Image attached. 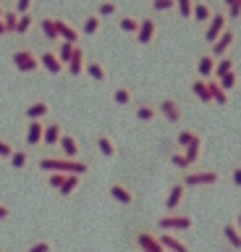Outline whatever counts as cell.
<instances>
[{"mask_svg":"<svg viewBox=\"0 0 241 252\" xmlns=\"http://www.w3.org/2000/svg\"><path fill=\"white\" fill-rule=\"evenodd\" d=\"M55 32H58V39H66V42H74V45H79L81 39L79 27L71 19H63V16H55Z\"/></svg>","mask_w":241,"mask_h":252,"instance_id":"obj_10","label":"cell"},{"mask_svg":"<svg viewBox=\"0 0 241 252\" xmlns=\"http://www.w3.org/2000/svg\"><path fill=\"white\" fill-rule=\"evenodd\" d=\"M189 87H191V94H194V97H197L199 102H205V105H213V97H210V90H207V79L194 76L191 82H189Z\"/></svg>","mask_w":241,"mask_h":252,"instance_id":"obj_25","label":"cell"},{"mask_svg":"<svg viewBox=\"0 0 241 252\" xmlns=\"http://www.w3.org/2000/svg\"><path fill=\"white\" fill-rule=\"evenodd\" d=\"M50 102L48 100H34L24 108V121H48L50 116Z\"/></svg>","mask_w":241,"mask_h":252,"instance_id":"obj_15","label":"cell"},{"mask_svg":"<svg viewBox=\"0 0 241 252\" xmlns=\"http://www.w3.org/2000/svg\"><path fill=\"white\" fill-rule=\"evenodd\" d=\"M225 29H228V16H225V11H215L213 19L202 27V37H205L207 42H215V39L220 37Z\"/></svg>","mask_w":241,"mask_h":252,"instance_id":"obj_6","label":"cell"},{"mask_svg":"<svg viewBox=\"0 0 241 252\" xmlns=\"http://www.w3.org/2000/svg\"><path fill=\"white\" fill-rule=\"evenodd\" d=\"M213 13H215V8L210 0H194V11H191V19L199 24V27H205V24L213 19Z\"/></svg>","mask_w":241,"mask_h":252,"instance_id":"obj_20","label":"cell"},{"mask_svg":"<svg viewBox=\"0 0 241 252\" xmlns=\"http://www.w3.org/2000/svg\"><path fill=\"white\" fill-rule=\"evenodd\" d=\"M220 236H223V242L228 244L231 250L241 252V228L236 223H223L220 226Z\"/></svg>","mask_w":241,"mask_h":252,"instance_id":"obj_21","label":"cell"},{"mask_svg":"<svg viewBox=\"0 0 241 252\" xmlns=\"http://www.w3.org/2000/svg\"><path fill=\"white\" fill-rule=\"evenodd\" d=\"M100 29H103V19H100L97 13L84 16V21H81V27H79V32H81L84 37H95Z\"/></svg>","mask_w":241,"mask_h":252,"instance_id":"obj_29","label":"cell"},{"mask_svg":"<svg viewBox=\"0 0 241 252\" xmlns=\"http://www.w3.org/2000/svg\"><path fill=\"white\" fill-rule=\"evenodd\" d=\"M134 116H136V121H142V124H152L155 118H158V105H155V102H150V100H142V102L136 105Z\"/></svg>","mask_w":241,"mask_h":252,"instance_id":"obj_26","label":"cell"},{"mask_svg":"<svg viewBox=\"0 0 241 252\" xmlns=\"http://www.w3.org/2000/svg\"><path fill=\"white\" fill-rule=\"evenodd\" d=\"M217 84H220L225 92H233V90H236V84H239V71L233 68V71H228V74H223L220 79H217Z\"/></svg>","mask_w":241,"mask_h":252,"instance_id":"obj_41","label":"cell"},{"mask_svg":"<svg viewBox=\"0 0 241 252\" xmlns=\"http://www.w3.org/2000/svg\"><path fill=\"white\" fill-rule=\"evenodd\" d=\"M11 218V208L5 202H0V220H8Z\"/></svg>","mask_w":241,"mask_h":252,"instance_id":"obj_51","label":"cell"},{"mask_svg":"<svg viewBox=\"0 0 241 252\" xmlns=\"http://www.w3.org/2000/svg\"><path fill=\"white\" fill-rule=\"evenodd\" d=\"M58 47H55V55H58V58H60V63H63V66H66V63L68 61H71V55H74V42H66V39H60V42H55Z\"/></svg>","mask_w":241,"mask_h":252,"instance_id":"obj_40","label":"cell"},{"mask_svg":"<svg viewBox=\"0 0 241 252\" xmlns=\"http://www.w3.org/2000/svg\"><path fill=\"white\" fill-rule=\"evenodd\" d=\"M37 27H40L42 32V37H45V42H60L58 39V32H55V16H40L37 19Z\"/></svg>","mask_w":241,"mask_h":252,"instance_id":"obj_23","label":"cell"},{"mask_svg":"<svg viewBox=\"0 0 241 252\" xmlns=\"http://www.w3.org/2000/svg\"><path fill=\"white\" fill-rule=\"evenodd\" d=\"M32 5H34V0H16V3H13V11L21 16V13H29V11H32Z\"/></svg>","mask_w":241,"mask_h":252,"instance_id":"obj_48","label":"cell"},{"mask_svg":"<svg viewBox=\"0 0 241 252\" xmlns=\"http://www.w3.org/2000/svg\"><path fill=\"white\" fill-rule=\"evenodd\" d=\"M152 3H155V0H152Z\"/></svg>","mask_w":241,"mask_h":252,"instance_id":"obj_59","label":"cell"},{"mask_svg":"<svg viewBox=\"0 0 241 252\" xmlns=\"http://www.w3.org/2000/svg\"><path fill=\"white\" fill-rule=\"evenodd\" d=\"M231 184L236 187V189H241V163H236L231 168Z\"/></svg>","mask_w":241,"mask_h":252,"instance_id":"obj_50","label":"cell"},{"mask_svg":"<svg viewBox=\"0 0 241 252\" xmlns=\"http://www.w3.org/2000/svg\"><path fill=\"white\" fill-rule=\"evenodd\" d=\"M58 150H60V158H68V160H79L81 158V145H79V139H76L71 131L60 134Z\"/></svg>","mask_w":241,"mask_h":252,"instance_id":"obj_11","label":"cell"},{"mask_svg":"<svg viewBox=\"0 0 241 252\" xmlns=\"http://www.w3.org/2000/svg\"><path fill=\"white\" fill-rule=\"evenodd\" d=\"M37 27V16L29 11V13H21L19 16V24H16V34H29Z\"/></svg>","mask_w":241,"mask_h":252,"instance_id":"obj_36","label":"cell"},{"mask_svg":"<svg viewBox=\"0 0 241 252\" xmlns=\"http://www.w3.org/2000/svg\"><path fill=\"white\" fill-rule=\"evenodd\" d=\"M107 192L115 202H121L123 208H131V205L136 202V189L129 184V181H121V179H113L110 187H107Z\"/></svg>","mask_w":241,"mask_h":252,"instance_id":"obj_5","label":"cell"},{"mask_svg":"<svg viewBox=\"0 0 241 252\" xmlns=\"http://www.w3.org/2000/svg\"><path fill=\"white\" fill-rule=\"evenodd\" d=\"M95 145H97V150H100V155H105V158H115V155H118V145H115V139H113L107 131H100V134H97Z\"/></svg>","mask_w":241,"mask_h":252,"instance_id":"obj_24","label":"cell"},{"mask_svg":"<svg viewBox=\"0 0 241 252\" xmlns=\"http://www.w3.org/2000/svg\"><path fill=\"white\" fill-rule=\"evenodd\" d=\"M184 197H186V187L181 184V181L170 184V189H168V197H165V210H168V213H176L178 208H181Z\"/></svg>","mask_w":241,"mask_h":252,"instance_id":"obj_19","label":"cell"},{"mask_svg":"<svg viewBox=\"0 0 241 252\" xmlns=\"http://www.w3.org/2000/svg\"><path fill=\"white\" fill-rule=\"evenodd\" d=\"M207 90H210V97H213V105H228L231 102V92H225L217 79H207Z\"/></svg>","mask_w":241,"mask_h":252,"instance_id":"obj_28","label":"cell"},{"mask_svg":"<svg viewBox=\"0 0 241 252\" xmlns=\"http://www.w3.org/2000/svg\"><path fill=\"white\" fill-rule=\"evenodd\" d=\"M139 21H142V16H134V13H123L118 19V29L126 32V34H136L139 29Z\"/></svg>","mask_w":241,"mask_h":252,"instance_id":"obj_33","label":"cell"},{"mask_svg":"<svg viewBox=\"0 0 241 252\" xmlns=\"http://www.w3.org/2000/svg\"><path fill=\"white\" fill-rule=\"evenodd\" d=\"M184 155H186V160H189L191 165L199 160V155H202V134H197V137L189 142V147L184 150Z\"/></svg>","mask_w":241,"mask_h":252,"instance_id":"obj_37","label":"cell"},{"mask_svg":"<svg viewBox=\"0 0 241 252\" xmlns=\"http://www.w3.org/2000/svg\"><path fill=\"white\" fill-rule=\"evenodd\" d=\"M197 134H199V131H194V129H189V126H184V129L176 134V150H186V147H189V142L197 137Z\"/></svg>","mask_w":241,"mask_h":252,"instance_id":"obj_38","label":"cell"},{"mask_svg":"<svg viewBox=\"0 0 241 252\" xmlns=\"http://www.w3.org/2000/svg\"><path fill=\"white\" fill-rule=\"evenodd\" d=\"M42 131H45V121H27V126H24V145H27V150L42 145Z\"/></svg>","mask_w":241,"mask_h":252,"instance_id":"obj_16","label":"cell"},{"mask_svg":"<svg viewBox=\"0 0 241 252\" xmlns=\"http://www.w3.org/2000/svg\"><path fill=\"white\" fill-rule=\"evenodd\" d=\"M236 68V61L231 58V55H223V58H215V71H213V79H220L223 74H228V71Z\"/></svg>","mask_w":241,"mask_h":252,"instance_id":"obj_35","label":"cell"},{"mask_svg":"<svg viewBox=\"0 0 241 252\" xmlns=\"http://www.w3.org/2000/svg\"><path fill=\"white\" fill-rule=\"evenodd\" d=\"M155 34H158V19H152V16H144V19L139 21L136 34H134L136 45H142V47L152 45V42H155Z\"/></svg>","mask_w":241,"mask_h":252,"instance_id":"obj_8","label":"cell"},{"mask_svg":"<svg viewBox=\"0 0 241 252\" xmlns=\"http://www.w3.org/2000/svg\"><path fill=\"white\" fill-rule=\"evenodd\" d=\"M158 239H160L162 247H165V252H191V250H189V244H186L184 239H178L173 231H162Z\"/></svg>","mask_w":241,"mask_h":252,"instance_id":"obj_22","label":"cell"},{"mask_svg":"<svg viewBox=\"0 0 241 252\" xmlns=\"http://www.w3.org/2000/svg\"><path fill=\"white\" fill-rule=\"evenodd\" d=\"M233 223H236V226H239V228H241V210H239V213H236V220H233Z\"/></svg>","mask_w":241,"mask_h":252,"instance_id":"obj_53","label":"cell"},{"mask_svg":"<svg viewBox=\"0 0 241 252\" xmlns=\"http://www.w3.org/2000/svg\"><path fill=\"white\" fill-rule=\"evenodd\" d=\"M228 3H231V0H223V5H228Z\"/></svg>","mask_w":241,"mask_h":252,"instance_id":"obj_55","label":"cell"},{"mask_svg":"<svg viewBox=\"0 0 241 252\" xmlns=\"http://www.w3.org/2000/svg\"><path fill=\"white\" fill-rule=\"evenodd\" d=\"M63 179H66V173H48V184L53 187V189H60V184H63Z\"/></svg>","mask_w":241,"mask_h":252,"instance_id":"obj_49","label":"cell"},{"mask_svg":"<svg viewBox=\"0 0 241 252\" xmlns=\"http://www.w3.org/2000/svg\"><path fill=\"white\" fill-rule=\"evenodd\" d=\"M233 42H236V32L228 27V29H225L223 34L213 42V50H210V55H213V58H223V55H231Z\"/></svg>","mask_w":241,"mask_h":252,"instance_id":"obj_12","label":"cell"},{"mask_svg":"<svg viewBox=\"0 0 241 252\" xmlns=\"http://www.w3.org/2000/svg\"><path fill=\"white\" fill-rule=\"evenodd\" d=\"M40 68H45L53 76H58V74H63V71H66V66L60 63V58L55 55L53 47H45V50L40 53Z\"/></svg>","mask_w":241,"mask_h":252,"instance_id":"obj_14","label":"cell"},{"mask_svg":"<svg viewBox=\"0 0 241 252\" xmlns=\"http://www.w3.org/2000/svg\"><path fill=\"white\" fill-rule=\"evenodd\" d=\"M84 74H87L95 84H105L107 79H110V71L103 61H89L87 58V66H84Z\"/></svg>","mask_w":241,"mask_h":252,"instance_id":"obj_17","label":"cell"},{"mask_svg":"<svg viewBox=\"0 0 241 252\" xmlns=\"http://www.w3.org/2000/svg\"><path fill=\"white\" fill-rule=\"evenodd\" d=\"M213 71H215V58L210 53H202L199 58H197V76L213 79Z\"/></svg>","mask_w":241,"mask_h":252,"instance_id":"obj_30","label":"cell"},{"mask_svg":"<svg viewBox=\"0 0 241 252\" xmlns=\"http://www.w3.org/2000/svg\"><path fill=\"white\" fill-rule=\"evenodd\" d=\"M13 150H16V145H13L11 139H5V137H0V158H3V160H8L11 158V153Z\"/></svg>","mask_w":241,"mask_h":252,"instance_id":"obj_45","label":"cell"},{"mask_svg":"<svg viewBox=\"0 0 241 252\" xmlns=\"http://www.w3.org/2000/svg\"><path fill=\"white\" fill-rule=\"evenodd\" d=\"M139 252H144V250H139Z\"/></svg>","mask_w":241,"mask_h":252,"instance_id":"obj_56","label":"cell"},{"mask_svg":"<svg viewBox=\"0 0 241 252\" xmlns=\"http://www.w3.org/2000/svg\"><path fill=\"white\" fill-rule=\"evenodd\" d=\"M11 63L19 74H34V71H40V55L32 47H16L11 53Z\"/></svg>","mask_w":241,"mask_h":252,"instance_id":"obj_3","label":"cell"},{"mask_svg":"<svg viewBox=\"0 0 241 252\" xmlns=\"http://www.w3.org/2000/svg\"><path fill=\"white\" fill-rule=\"evenodd\" d=\"M0 252H5V250H0Z\"/></svg>","mask_w":241,"mask_h":252,"instance_id":"obj_57","label":"cell"},{"mask_svg":"<svg viewBox=\"0 0 241 252\" xmlns=\"http://www.w3.org/2000/svg\"><path fill=\"white\" fill-rule=\"evenodd\" d=\"M84 66H87V50H84L81 45H76L71 61L66 63V74L71 76V79H79L84 74Z\"/></svg>","mask_w":241,"mask_h":252,"instance_id":"obj_13","label":"cell"},{"mask_svg":"<svg viewBox=\"0 0 241 252\" xmlns=\"http://www.w3.org/2000/svg\"><path fill=\"white\" fill-rule=\"evenodd\" d=\"M134 244L144 252H165V247H162L160 239H158V234L147 231V228H136L134 231Z\"/></svg>","mask_w":241,"mask_h":252,"instance_id":"obj_9","label":"cell"},{"mask_svg":"<svg viewBox=\"0 0 241 252\" xmlns=\"http://www.w3.org/2000/svg\"><path fill=\"white\" fill-rule=\"evenodd\" d=\"M181 181L184 187H215L220 181V173L215 168H189L181 173Z\"/></svg>","mask_w":241,"mask_h":252,"instance_id":"obj_2","label":"cell"},{"mask_svg":"<svg viewBox=\"0 0 241 252\" xmlns=\"http://www.w3.org/2000/svg\"><path fill=\"white\" fill-rule=\"evenodd\" d=\"M27 252H53V242L50 239H37V242L29 244Z\"/></svg>","mask_w":241,"mask_h":252,"instance_id":"obj_44","label":"cell"},{"mask_svg":"<svg viewBox=\"0 0 241 252\" xmlns=\"http://www.w3.org/2000/svg\"><path fill=\"white\" fill-rule=\"evenodd\" d=\"M134 102V90H131L129 84H118L113 90V105H131Z\"/></svg>","mask_w":241,"mask_h":252,"instance_id":"obj_31","label":"cell"},{"mask_svg":"<svg viewBox=\"0 0 241 252\" xmlns=\"http://www.w3.org/2000/svg\"><path fill=\"white\" fill-rule=\"evenodd\" d=\"M0 37H8V34H5V24H3V19H0Z\"/></svg>","mask_w":241,"mask_h":252,"instance_id":"obj_52","label":"cell"},{"mask_svg":"<svg viewBox=\"0 0 241 252\" xmlns=\"http://www.w3.org/2000/svg\"><path fill=\"white\" fill-rule=\"evenodd\" d=\"M191 11H194V0H176V13L181 16L184 21L191 19Z\"/></svg>","mask_w":241,"mask_h":252,"instance_id":"obj_42","label":"cell"},{"mask_svg":"<svg viewBox=\"0 0 241 252\" xmlns=\"http://www.w3.org/2000/svg\"><path fill=\"white\" fill-rule=\"evenodd\" d=\"M29 163H32V153H29L27 147H16L11 153V158H8V165H11L13 171H24Z\"/></svg>","mask_w":241,"mask_h":252,"instance_id":"obj_27","label":"cell"},{"mask_svg":"<svg viewBox=\"0 0 241 252\" xmlns=\"http://www.w3.org/2000/svg\"><path fill=\"white\" fill-rule=\"evenodd\" d=\"M3 13H5V3H0V19H3Z\"/></svg>","mask_w":241,"mask_h":252,"instance_id":"obj_54","label":"cell"},{"mask_svg":"<svg viewBox=\"0 0 241 252\" xmlns=\"http://www.w3.org/2000/svg\"><path fill=\"white\" fill-rule=\"evenodd\" d=\"M0 3H3V0H0Z\"/></svg>","mask_w":241,"mask_h":252,"instance_id":"obj_58","label":"cell"},{"mask_svg":"<svg viewBox=\"0 0 241 252\" xmlns=\"http://www.w3.org/2000/svg\"><path fill=\"white\" fill-rule=\"evenodd\" d=\"M225 8H228V11H225L228 19H241V0H231Z\"/></svg>","mask_w":241,"mask_h":252,"instance_id":"obj_47","label":"cell"},{"mask_svg":"<svg viewBox=\"0 0 241 252\" xmlns=\"http://www.w3.org/2000/svg\"><path fill=\"white\" fill-rule=\"evenodd\" d=\"M3 24H5V34H8V37H13V34H16L19 13L13 11V8H5V13H3Z\"/></svg>","mask_w":241,"mask_h":252,"instance_id":"obj_39","label":"cell"},{"mask_svg":"<svg viewBox=\"0 0 241 252\" xmlns=\"http://www.w3.org/2000/svg\"><path fill=\"white\" fill-rule=\"evenodd\" d=\"M40 168L48 173H76V176H87L89 173V163L87 160H68V158H40Z\"/></svg>","mask_w":241,"mask_h":252,"instance_id":"obj_1","label":"cell"},{"mask_svg":"<svg viewBox=\"0 0 241 252\" xmlns=\"http://www.w3.org/2000/svg\"><path fill=\"white\" fill-rule=\"evenodd\" d=\"M63 124L60 121H45V131H42V145L45 147H58V142H60V134H63Z\"/></svg>","mask_w":241,"mask_h":252,"instance_id":"obj_18","label":"cell"},{"mask_svg":"<svg viewBox=\"0 0 241 252\" xmlns=\"http://www.w3.org/2000/svg\"><path fill=\"white\" fill-rule=\"evenodd\" d=\"M152 11H158V13H162V11H176V0H155L152 3Z\"/></svg>","mask_w":241,"mask_h":252,"instance_id":"obj_46","label":"cell"},{"mask_svg":"<svg viewBox=\"0 0 241 252\" xmlns=\"http://www.w3.org/2000/svg\"><path fill=\"white\" fill-rule=\"evenodd\" d=\"M158 116H162L168 124H181L184 121V108L176 97H162L158 102Z\"/></svg>","mask_w":241,"mask_h":252,"instance_id":"obj_7","label":"cell"},{"mask_svg":"<svg viewBox=\"0 0 241 252\" xmlns=\"http://www.w3.org/2000/svg\"><path fill=\"white\" fill-rule=\"evenodd\" d=\"M194 226V218L189 213H165L158 218V228L160 231H189Z\"/></svg>","mask_w":241,"mask_h":252,"instance_id":"obj_4","label":"cell"},{"mask_svg":"<svg viewBox=\"0 0 241 252\" xmlns=\"http://www.w3.org/2000/svg\"><path fill=\"white\" fill-rule=\"evenodd\" d=\"M170 163H173L176 168H181V171H189V168H191V163L186 160L184 150H173V153H170Z\"/></svg>","mask_w":241,"mask_h":252,"instance_id":"obj_43","label":"cell"},{"mask_svg":"<svg viewBox=\"0 0 241 252\" xmlns=\"http://www.w3.org/2000/svg\"><path fill=\"white\" fill-rule=\"evenodd\" d=\"M95 13L100 16V19H113V16H118V3L115 0H100L97 8H95Z\"/></svg>","mask_w":241,"mask_h":252,"instance_id":"obj_34","label":"cell"},{"mask_svg":"<svg viewBox=\"0 0 241 252\" xmlns=\"http://www.w3.org/2000/svg\"><path fill=\"white\" fill-rule=\"evenodd\" d=\"M81 179H84V176H76V173H66V179H63V184H60L58 194H60V197H71L76 189H79Z\"/></svg>","mask_w":241,"mask_h":252,"instance_id":"obj_32","label":"cell"}]
</instances>
